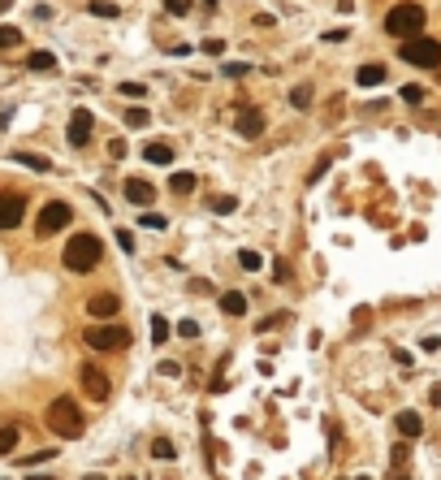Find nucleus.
Here are the masks:
<instances>
[{
    "mask_svg": "<svg viewBox=\"0 0 441 480\" xmlns=\"http://www.w3.org/2000/svg\"><path fill=\"white\" fill-rule=\"evenodd\" d=\"M48 428H52V433H57V437H83V411H78V402L74 398H52V407H48Z\"/></svg>",
    "mask_w": 441,
    "mask_h": 480,
    "instance_id": "nucleus-1",
    "label": "nucleus"
},
{
    "mask_svg": "<svg viewBox=\"0 0 441 480\" xmlns=\"http://www.w3.org/2000/svg\"><path fill=\"white\" fill-rule=\"evenodd\" d=\"M100 256H104V247H100L95 234H74L65 242V268L69 273H91L100 264Z\"/></svg>",
    "mask_w": 441,
    "mask_h": 480,
    "instance_id": "nucleus-2",
    "label": "nucleus"
},
{
    "mask_svg": "<svg viewBox=\"0 0 441 480\" xmlns=\"http://www.w3.org/2000/svg\"><path fill=\"white\" fill-rule=\"evenodd\" d=\"M420 27H424V9L420 5H411V0H402V5H394L385 13V31L389 35H420Z\"/></svg>",
    "mask_w": 441,
    "mask_h": 480,
    "instance_id": "nucleus-3",
    "label": "nucleus"
},
{
    "mask_svg": "<svg viewBox=\"0 0 441 480\" xmlns=\"http://www.w3.org/2000/svg\"><path fill=\"white\" fill-rule=\"evenodd\" d=\"M398 57L411 61V65H420V69H433V65H441V43L428 39V35H411V39H402Z\"/></svg>",
    "mask_w": 441,
    "mask_h": 480,
    "instance_id": "nucleus-4",
    "label": "nucleus"
},
{
    "mask_svg": "<svg viewBox=\"0 0 441 480\" xmlns=\"http://www.w3.org/2000/svg\"><path fill=\"white\" fill-rule=\"evenodd\" d=\"M83 342L91 350H121V346H130V329L125 324H91L83 334Z\"/></svg>",
    "mask_w": 441,
    "mask_h": 480,
    "instance_id": "nucleus-5",
    "label": "nucleus"
},
{
    "mask_svg": "<svg viewBox=\"0 0 441 480\" xmlns=\"http://www.w3.org/2000/svg\"><path fill=\"white\" fill-rule=\"evenodd\" d=\"M69 217H74V208H69V204H61V199H52V204H43V208H39L35 234H39V238H48V234H61L65 225H69Z\"/></svg>",
    "mask_w": 441,
    "mask_h": 480,
    "instance_id": "nucleus-6",
    "label": "nucleus"
},
{
    "mask_svg": "<svg viewBox=\"0 0 441 480\" xmlns=\"http://www.w3.org/2000/svg\"><path fill=\"white\" fill-rule=\"evenodd\" d=\"M22 217H26V199L0 191V230H13V225H22Z\"/></svg>",
    "mask_w": 441,
    "mask_h": 480,
    "instance_id": "nucleus-7",
    "label": "nucleus"
},
{
    "mask_svg": "<svg viewBox=\"0 0 441 480\" xmlns=\"http://www.w3.org/2000/svg\"><path fill=\"white\" fill-rule=\"evenodd\" d=\"M83 394H87V398H95V402L109 398V376H104L95 364H87V368H83Z\"/></svg>",
    "mask_w": 441,
    "mask_h": 480,
    "instance_id": "nucleus-8",
    "label": "nucleus"
},
{
    "mask_svg": "<svg viewBox=\"0 0 441 480\" xmlns=\"http://www.w3.org/2000/svg\"><path fill=\"white\" fill-rule=\"evenodd\" d=\"M233 130H238L243 139H259V135H264V117H259V109H238Z\"/></svg>",
    "mask_w": 441,
    "mask_h": 480,
    "instance_id": "nucleus-9",
    "label": "nucleus"
},
{
    "mask_svg": "<svg viewBox=\"0 0 441 480\" xmlns=\"http://www.w3.org/2000/svg\"><path fill=\"white\" fill-rule=\"evenodd\" d=\"M91 125H95V117H91L87 109H78V113L69 117V143H74V147H87V143H91Z\"/></svg>",
    "mask_w": 441,
    "mask_h": 480,
    "instance_id": "nucleus-10",
    "label": "nucleus"
},
{
    "mask_svg": "<svg viewBox=\"0 0 441 480\" xmlns=\"http://www.w3.org/2000/svg\"><path fill=\"white\" fill-rule=\"evenodd\" d=\"M87 312H91L95 320H113V316L121 312V303H117V294H91V299H87Z\"/></svg>",
    "mask_w": 441,
    "mask_h": 480,
    "instance_id": "nucleus-11",
    "label": "nucleus"
},
{
    "mask_svg": "<svg viewBox=\"0 0 441 480\" xmlns=\"http://www.w3.org/2000/svg\"><path fill=\"white\" fill-rule=\"evenodd\" d=\"M125 199H130V204H139V208H147L151 199H156V186L143 182V178H130V182H125Z\"/></svg>",
    "mask_w": 441,
    "mask_h": 480,
    "instance_id": "nucleus-12",
    "label": "nucleus"
},
{
    "mask_svg": "<svg viewBox=\"0 0 441 480\" xmlns=\"http://www.w3.org/2000/svg\"><path fill=\"white\" fill-rule=\"evenodd\" d=\"M13 160L26 165V169H35V173H48V169H52V160H48V156H35V151H13Z\"/></svg>",
    "mask_w": 441,
    "mask_h": 480,
    "instance_id": "nucleus-13",
    "label": "nucleus"
},
{
    "mask_svg": "<svg viewBox=\"0 0 441 480\" xmlns=\"http://www.w3.org/2000/svg\"><path fill=\"white\" fill-rule=\"evenodd\" d=\"M143 156H147V165H169V160H173V147H169V143H147Z\"/></svg>",
    "mask_w": 441,
    "mask_h": 480,
    "instance_id": "nucleus-14",
    "label": "nucleus"
},
{
    "mask_svg": "<svg viewBox=\"0 0 441 480\" xmlns=\"http://www.w3.org/2000/svg\"><path fill=\"white\" fill-rule=\"evenodd\" d=\"M26 69H35V74H52V69H57V57H52V53H31V57H26Z\"/></svg>",
    "mask_w": 441,
    "mask_h": 480,
    "instance_id": "nucleus-15",
    "label": "nucleus"
},
{
    "mask_svg": "<svg viewBox=\"0 0 441 480\" xmlns=\"http://www.w3.org/2000/svg\"><path fill=\"white\" fill-rule=\"evenodd\" d=\"M398 433H402V437H420V433H424V420L411 416V411H402V416H398Z\"/></svg>",
    "mask_w": 441,
    "mask_h": 480,
    "instance_id": "nucleus-16",
    "label": "nucleus"
},
{
    "mask_svg": "<svg viewBox=\"0 0 441 480\" xmlns=\"http://www.w3.org/2000/svg\"><path fill=\"white\" fill-rule=\"evenodd\" d=\"M195 186H199L195 173H173V178H169V191H173V195H191Z\"/></svg>",
    "mask_w": 441,
    "mask_h": 480,
    "instance_id": "nucleus-17",
    "label": "nucleus"
},
{
    "mask_svg": "<svg viewBox=\"0 0 441 480\" xmlns=\"http://www.w3.org/2000/svg\"><path fill=\"white\" fill-rule=\"evenodd\" d=\"M221 312H229V316H243V312H247V299H243L238 290H229V294H221Z\"/></svg>",
    "mask_w": 441,
    "mask_h": 480,
    "instance_id": "nucleus-18",
    "label": "nucleus"
},
{
    "mask_svg": "<svg viewBox=\"0 0 441 480\" xmlns=\"http://www.w3.org/2000/svg\"><path fill=\"white\" fill-rule=\"evenodd\" d=\"M385 83V65H363L359 69V87H381Z\"/></svg>",
    "mask_w": 441,
    "mask_h": 480,
    "instance_id": "nucleus-19",
    "label": "nucleus"
},
{
    "mask_svg": "<svg viewBox=\"0 0 441 480\" xmlns=\"http://www.w3.org/2000/svg\"><path fill=\"white\" fill-rule=\"evenodd\" d=\"M18 446V424H5V428H0V454H9Z\"/></svg>",
    "mask_w": 441,
    "mask_h": 480,
    "instance_id": "nucleus-20",
    "label": "nucleus"
},
{
    "mask_svg": "<svg viewBox=\"0 0 441 480\" xmlns=\"http://www.w3.org/2000/svg\"><path fill=\"white\" fill-rule=\"evenodd\" d=\"M147 121H151V117H147V109H125V125H130V130H143Z\"/></svg>",
    "mask_w": 441,
    "mask_h": 480,
    "instance_id": "nucleus-21",
    "label": "nucleus"
},
{
    "mask_svg": "<svg viewBox=\"0 0 441 480\" xmlns=\"http://www.w3.org/2000/svg\"><path fill=\"white\" fill-rule=\"evenodd\" d=\"M165 338H169V324H165V316H151V342H156V346H165Z\"/></svg>",
    "mask_w": 441,
    "mask_h": 480,
    "instance_id": "nucleus-22",
    "label": "nucleus"
},
{
    "mask_svg": "<svg viewBox=\"0 0 441 480\" xmlns=\"http://www.w3.org/2000/svg\"><path fill=\"white\" fill-rule=\"evenodd\" d=\"M151 454H156V459H173L177 450H173V441H169V437H156V441H151Z\"/></svg>",
    "mask_w": 441,
    "mask_h": 480,
    "instance_id": "nucleus-23",
    "label": "nucleus"
},
{
    "mask_svg": "<svg viewBox=\"0 0 441 480\" xmlns=\"http://www.w3.org/2000/svg\"><path fill=\"white\" fill-rule=\"evenodd\" d=\"M238 264L247 273H255V268H264V256H255V251H238Z\"/></svg>",
    "mask_w": 441,
    "mask_h": 480,
    "instance_id": "nucleus-24",
    "label": "nucleus"
},
{
    "mask_svg": "<svg viewBox=\"0 0 441 480\" xmlns=\"http://www.w3.org/2000/svg\"><path fill=\"white\" fill-rule=\"evenodd\" d=\"M22 43V31L18 27H0V48H18Z\"/></svg>",
    "mask_w": 441,
    "mask_h": 480,
    "instance_id": "nucleus-25",
    "label": "nucleus"
},
{
    "mask_svg": "<svg viewBox=\"0 0 441 480\" xmlns=\"http://www.w3.org/2000/svg\"><path fill=\"white\" fill-rule=\"evenodd\" d=\"M307 100H311V87H294V91H290V104H294V109H307Z\"/></svg>",
    "mask_w": 441,
    "mask_h": 480,
    "instance_id": "nucleus-26",
    "label": "nucleus"
},
{
    "mask_svg": "<svg viewBox=\"0 0 441 480\" xmlns=\"http://www.w3.org/2000/svg\"><path fill=\"white\" fill-rule=\"evenodd\" d=\"M212 208H217L221 217H229V212H233V208H238V204H233V199H229V195H221V199H212Z\"/></svg>",
    "mask_w": 441,
    "mask_h": 480,
    "instance_id": "nucleus-27",
    "label": "nucleus"
},
{
    "mask_svg": "<svg viewBox=\"0 0 441 480\" xmlns=\"http://www.w3.org/2000/svg\"><path fill=\"white\" fill-rule=\"evenodd\" d=\"M165 9L182 18V13H191V0H165Z\"/></svg>",
    "mask_w": 441,
    "mask_h": 480,
    "instance_id": "nucleus-28",
    "label": "nucleus"
},
{
    "mask_svg": "<svg viewBox=\"0 0 441 480\" xmlns=\"http://www.w3.org/2000/svg\"><path fill=\"white\" fill-rule=\"evenodd\" d=\"M402 100H407V104H420V100H424V87H402Z\"/></svg>",
    "mask_w": 441,
    "mask_h": 480,
    "instance_id": "nucleus-29",
    "label": "nucleus"
},
{
    "mask_svg": "<svg viewBox=\"0 0 441 480\" xmlns=\"http://www.w3.org/2000/svg\"><path fill=\"white\" fill-rule=\"evenodd\" d=\"M91 13H100V18H117V5H100V0H91Z\"/></svg>",
    "mask_w": 441,
    "mask_h": 480,
    "instance_id": "nucleus-30",
    "label": "nucleus"
},
{
    "mask_svg": "<svg viewBox=\"0 0 441 480\" xmlns=\"http://www.w3.org/2000/svg\"><path fill=\"white\" fill-rule=\"evenodd\" d=\"M247 69H251V65H243V61H229V65H225V74H229V78H243Z\"/></svg>",
    "mask_w": 441,
    "mask_h": 480,
    "instance_id": "nucleus-31",
    "label": "nucleus"
},
{
    "mask_svg": "<svg viewBox=\"0 0 441 480\" xmlns=\"http://www.w3.org/2000/svg\"><path fill=\"white\" fill-rule=\"evenodd\" d=\"M177 334H182V338H195V334H199V324H195V320H182V324H177Z\"/></svg>",
    "mask_w": 441,
    "mask_h": 480,
    "instance_id": "nucleus-32",
    "label": "nucleus"
},
{
    "mask_svg": "<svg viewBox=\"0 0 441 480\" xmlns=\"http://www.w3.org/2000/svg\"><path fill=\"white\" fill-rule=\"evenodd\" d=\"M143 225H147V230H165V217H156V212H147V217H143Z\"/></svg>",
    "mask_w": 441,
    "mask_h": 480,
    "instance_id": "nucleus-33",
    "label": "nucleus"
},
{
    "mask_svg": "<svg viewBox=\"0 0 441 480\" xmlns=\"http://www.w3.org/2000/svg\"><path fill=\"white\" fill-rule=\"evenodd\" d=\"M109 156H113V160H121V156H125V143H121V139H113V143H109Z\"/></svg>",
    "mask_w": 441,
    "mask_h": 480,
    "instance_id": "nucleus-34",
    "label": "nucleus"
},
{
    "mask_svg": "<svg viewBox=\"0 0 441 480\" xmlns=\"http://www.w3.org/2000/svg\"><path fill=\"white\" fill-rule=\"evenodd\" d=\"M121 95H135L139 100L143 95V83H121Z\"/></svg>",
    "mask_w": 441,
    "mask_h": 480,
    "instance_id": "nucleus-35",
    "label": "nucleus"
},
{
    "mask_svg": "<svg viewBox=\"0 0 441 480\" xmlns=\"http://www.w3.org/2000/svg\"><path fill=\"white\" fill-rule=\"evenodd\" d=\"M117 242H121V251H135V238H130V230H117Z\"/></svg>",
    "mask_w": 441,
    "mask_h": 480,
    "instance_id": "nucleus-36",
    "label": "nucleus"
},
{
    "mask_svg": "<svg viewBox=\"0 0 441 480\" xmlns=\"http://www.w3.org/2000/svg\"><path fill=\"white\" fill-rule=\"evenodd\" d=\"M273 268H277V282H290V264H285V260H277Z\"/></svg>",
    "mask_w": 441,
    "mask_h": 480,
    "instance_id": "nucleus-37",
    "label": "nucleus"
},
{
    "mask_svg": "<svg viewBox=\"0 0 441 480\" xmlns=\"http://www.w3.org/2000/svg\"><path fill=\"white\" fill-rule=\"evenodd\" d=\"M87 480H104V476H100V472H91V476H87Z\"/></svg>",
    "mask_w": 441,
    "mask_h": 480,
    "instance_id": "nucleus-38",
    "label": "nucleus"
},
{
    "mask_svg": "<svg viewBox=\"0 0 441 480\" xmlns=\"http://www.w3.org/2000/svg\"><path fill=\"white\" fill-rule=\"evenodd\" d=\"M5 9H9V0H0V13H5Z\"/></svg>",
    "mask_w": 441,
    "mask_h": 480,
    "instance_id": "nucleus-39",
    "label": "nucleus"
},
{
    "mask_svg": "<svg viewBox=\"0 0 441 480\" xmlns=\"http://www.w3.org/2000/svg\"><path fill=\"white\" fill-rule=\"evenodd\" d=\"M125 480H135V476H125Z\"/></svg>",
    "mask_w": 441,
    "mask_h": 480,
    "instance_id": "nucleus-40",
    "label": "nucleus"
},
{
    "mask_svg": "<svg viewBox=\"0 0 441 480\" xmlns=\"http://www.w3.org/2000/svg\"><path fill=\"white\" fill-rule=\"evenodd\" d=\"M363 480H368V476H363Z\"/></svg>",
    "mask_w": 441,
    "mask_h": 480,
    "instance_id": "nucleus-41",
    "label": "nucleus"
}]
</instances>
